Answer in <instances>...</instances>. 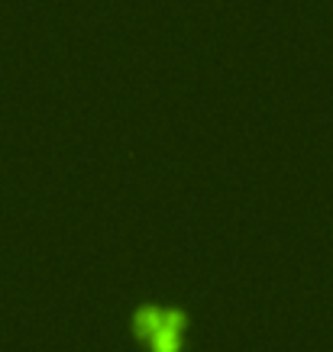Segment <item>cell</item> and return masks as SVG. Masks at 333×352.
I'll use <instances>...</instances> for the list:
<instances>
[{
    "label": "cell",
    "instance_id": "6da1fadb",
    "mask_svg": "<svg viewBox=\"0 0 333 352\" xmlns=\"http://www.w3.org/2000/svg\"><path fill=\"white\" fill-rule=\"evenodd\" d=\"M133 330L152 352H178L184 342V314L182 310L140 307L133 317Z\"/></svg>",
    "mask_w": 333,
    "mask_h": 352
}]
</instances>
